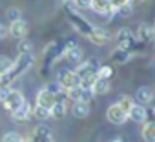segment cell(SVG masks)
<instances>
[{"mask_svg":"<svg viewBox=\"0 0 155 142\" xmlns=\"http://www.w3.org/2000/svg\"><path fill=\"white\" fill-rule=\"evenodd\" d=\"M111 58H113L115 64H124V62H128V60L131 58V53L122 51V49H115V51L111 53Z\"/></svg>","mask_w":155,"mask_h":142,"instance_id":"603a6c76","label":"cell"},{"mask_svg":"<svg viewBox=\"0 0 155 142\" xmlns=\"http://www.w3.org/2000/svg\"><path fill=\"white\" fill-rule=\"evenodd\" d=\"M6 18H8L9 22H17V20L22 18V13H20L18 8H9V9L6 11Z\"/></svg>","mask_w":155,"mask_h":142,"instance_id":"4316f807","label":"cell"},{"mask_svg":"<svg viewBox=\"0 0 155 142\" xmlns=\"http://www.w3.org/2000/svg\"><path fill=\"white\" fill-rule=\"evenodd\" d=\"M33 64H35V55H33V53L18 55V58L13 60V66H11V69H9V73L2 77V80H0V86H9V82L17 80L20 75H24Z\"/></svg>","mask_w":155,"mask_h":142,"instance_id":"6da1fadb","label":"cell"},{"mask_svg":"<svg viewBox=\"0 0 155 142\" xmlns=\"http://www.w3.org/2000/svg\"><path fill=\"white\" fill-rule=\"evenodd\" d=\"M117 104L120 106V109H122V111H126V113H128V111H130V108L133 106V100H131L130 97H122Z\"/></svg>","mask_w":155,"mask_h":142,"instance_id":"4dcf8cb0","label":"cell"},{"mask_svg":"<svg viewBox=\"0 0 155 142\" xmlns=\"http://www.w3.org/2000/svg\"><path fill=\"white\" fill-rule=\"evenodd\" d=\"M11 115H13V118H15V120H18V122H24V120H28V118L31 117V108H29L28 100H26V102H24V104H22V106L17 109V111H13Z\"/></svg>","mask_w":155,"mask_h":142,"instance_id":"d6986e66","label":"cell"},{"mask_svg":"<svg viewBox=\"0 0 155 142\" xmlns=\"http://www.w3.org/2000/svg\"><path fill=\"white\" fill-rule=\"evenodd\" d=\"M111 75H113V69H111L110 66H101L99 73H97V77H99V79H104V80H110Z\"/></svg>","mask_w":155,"mask_h":142,"instance_id":"f1b7e54d","label":"cell"},{"mask_svg":"<svg viewBox=\"0 0 155 142\" xmlns=\"http://www.w3.org/2000/svg\"><path fill=\"white\" fill-rule=\"evenodd\" d=\"M110 91V80H104V79H95V82H93V86H91V93H93V97L95 95H106Z\"/></svg>","mask_w":155,"mask_h":142,"instance_id":"ac0fdd59","label":"cell"},{"mask_svg":"<svg viewBox=\"0 0 155 142\" xmlns=\"http://www.w3.org/2000/svg\"><path fill=\"white\" fill-rule=\"evenodd\" d=\"M60 55H62V49L57 47L55 44H49V46L46 47V51H44V73H48V69L51 67V64H53Z\"/></svg>","mask_w":155,"mask_h":142,"instance_id":"9c48e42d","label":"cell"},{"mask_svg":"<svg viewBox=\"0 0 155 142\" xmlns=\"http://www.w3.org/2000/svg\"><path fill=\"white\" fill-rule=\"evenodd\" d=\"M24 102H26L24 95H22L18 89H11V93L8 95V98H6L2 104H4V108H6L8 111H11V113H13V111H17Z\"/></svg>","mask_w":155,"mask_h":142,"instance_id":"52a82bcc","label":"cell"},{"mask_svg":"<svg viewBox=\"0 0 155 142\" xmlns=\"http://www.w3.org/2000/svg\"><path fill=\"white\" fill-rule=\"evenodd\" d=\"M115 40H117V46H119L117 49H122V51H128V53H133V51L137 49V46H139V42H137V38H135V35H133L128 27L119 29V31H117Z\"/></svg>","mask_w":155,"mask_h":142,"instance_id":"3957f363","label":"cell"},{"mask_svg":"<svg viewBox=\"0 0 155 142\" xmlns=\"http://www.w3.org/2000/svg\"><path fill=\"white\" fill-rule=\"evenodd\" d=\"M117 11H119V15H120V17H124V18H126V17H130V15L133 13V6H131V2H130V4H126V6L119 8Z\"/></svg>","mask_w":155,"mask_h":142,"instance_id":"1f68e13d","label":"cell"},{"mask_svg":"<svg viewBox=\"0 0 155 142\" xmlns=\"http://www.w3.org/2000/svg\"><path fill=\"white\" fill-rule=\"evenodd\" d=\"M31 113H33L38 120H46V118L51 117V115H49V109H44V108H40V106H35V108L31 109Z\"/></svg>","mask_w":155,"mask_h":142,"instance_id":"83f0119b","label":"cell"},{"mask_svg":"<svg viewBox=\"0 0 155 142\" xmlns=\"http://www.w3.org/2000/svg\"><path fill=\"white\" fill-rule=\"evenodd\" d=\"M106 118H108L111 124L120 126V124H124V122L128 120V113L122 111L119 104H111V106L108 108V111H106Z\"/></svg>","mask_w":155,"mask_h":142,"instance_id":"8992f818","label":"cell"},{"mask_svg":"<svg viewBox=\"0 0 155 142\" xmlns=\"http://www.w3.org/2000/svg\"><path fill=\"white\" fill-rule=\"evenodd\" d=\"M99 69H101V62H99L95 56H91V58H88L86 62H79L73 71H75V73L81 77V80H82V79H86V77H97Z\"/></svg>","mask_w":155,"mask_h":142,"instance_id":"277c9868","label":"cell"},{"mask_svg":"<svg viewBox=\"0 0 155 142\" xmlns=\"http://www.w3.org/2000/svg\"><path fill=\"white\" fill-rule=\"evenodd\" d=\"M142 138L146 142H155V124L151 120L144 122V126H142Z\"/></svg>","mask_w":155,"mask_h":142,"instance_id":"7402d4cb","label":"cell"},{"mask_svg":"<svg viewBox=\"0 0 155 142\" xmlns=\"http://www.w3.org/2000/svg\"><path fill=\"white\" fill-rule=\"evenodd\" d=\"M135 38H139L140 42H151V40H153V26H150V24H140L139 29H137Z\"/></svg>","mask_w":155,"mask_h":142,"instance_id":"e0dca14e","label":"cell"},{"mask_svg":"<svg viewBox=\"0 0 155 142\" xmlns=\"http://www.w3.org/2000/svg\"><path fill=\"white\" fill-rule=\"evenodd\" d=\"M62 56H64L68 62H71V64H79V62L82 60V49L77 46L75 42H69V44L62 49Z\"/></svg>","mask_w":155,"mask_h":142,"instance_id":"ba28073f","label":"cell"},{"mask_svg":"<svg viewBox=\"0 0 155 142\" xmlns=\"http://www.w3.org/2000/svg\"><path fill=\"white\" fill-rule=\"evenodd\" d=\"M48 93H51V95H58L60 91H62V88H60V84L58 82H49V84H46V88H44Z\"/></svg>","mask_w":155,"mask_h":142,"instance_id":"f546056e","label":"cell"},{"mask_svg":"<svg viewBox=\"0 0 155 142\" xmlns=\"http://www.w3.org/2000/svg\"><path fill=\"white\" fill-rule=\"evenodd\" d=\"M113 142H126V140H122V138H117V140H113Z\"/></svg>","mask_w":155,"mask_h":142,"instance_id":"8d00e7d4","label":"cell"},{"mask_svg":"<svg viewBox=\"0 0 155 142\" xmlns=\"http://www.w3.org/2000/svg\"><path fill=\"white\" fill-rule=\"evenodd\" d=\"M8 35H9V33H8V27H6L2 22H0V40H4Z\"/></svg>","mask_w":155,"mask_h":142,"instance_id":"d590c367","label":"cell"},{"mask_svg":"<svg viewBox=\"0 0 155 142\" xmlns=\"http://www.w3.org/2000/svg\"><path fill=\"white\" fill-rule=\"evenodd\" d=\"M135 100H137L140 106L151 102V100H153V89H151L150 86H140V88L135 91Z\"/></svg>","mask_w":155,"mask_h":142,"instance_id":"9a60e30c","label":"cell"},{"mask_svg":"<svg viewBox=\"0 0 155 142\" xmlns=\"http://www.w3.org/2000/svg\"><path fill=\"white\" fill-rule=\"evenodd\" d=\"M2 142H26V138L20 133H17V131H8L2 137Z\"/></svg>","mask_w":155,"mask_h":142,"instance_id":"484cf974","label":"cell"},{"mask_svg":"<svg viewBox=\"0 0 155 142\" xmlns=\"http://www.w3.org/2000/svg\"><path fill=\"white\" fill-rule=\"evenodd\" d=\"M91 9L97 11L99 15L108 17V18L113 15V9L110 6V0H91Z\"/></svg>","mask_w":155,"mask_h":142,"instance_id":"5bb4252c","label":"cell"},{"mask_svg":"<svg viewBox=\"0 0 155 142\" xmlns=\"http://www.w3.org/2000/svg\"><path fill=\"white\" fill-rule=\"evenodd\" d=\"M64 13H66L69 24L73 26V29H75L77 33H81V35H84V37H90V33H91V29H93V24H91L82 13H79V11H77L75 8H71V6H66V8H64Z\"/></svg>","mask_w":155,"mask_h":142,"instance_id":"7a4b0ae2","label":"cell"},{"mask_svg":"<svg viewBox=\"0 0 155 142\" xmlns=\"http://www.w3.org/2000/svg\"><path fill=\"white\" fill-rule=\"evenodd\" d=\"M31 142H53V135H51V129L44 124L37 126L33 129V135H31Z\"/></svg>","mask_w":155,"mask_h":142,"instance_id":"8fae6325","label":"cell"},{"mask_svg":"<svg viewBox=\"0 0 155 142\" xmlns=\"http://www.w3.org/2000/svg\"><path fill=\"white\" fill-rule=\"evenodd\" d=\"M57 82L60 84L62 89L68 91V89H73V88H79L81 86V77L77 75L73 69H60Z\"/></svg>","mask_w":155,"mask_h":142,"instance_id":"5b68a950","label":"cell"},{"mask_svg":"<svg viewBox=\"0 0 155 142\" xmlns=\"http://www.w3.org/2000/svg\"><path fill=\"white\" fill-rule=\"evenodd\" d=\"M8 33H11V37L18 38V40L26 38V35H28V22L22 20V18L17 20V22H11V26L8 27Z\"/></svg>","mask_w":155,"mask_h":142,"instance_id":"7c38bea8","label":"cell"},{"mask_svg":"<svg viewBox=\"0 0 155 142\" xmlns=\"http://www.w3.org/2000/svg\"><path fill=\"white\" fill-rule=\"evenodd\" d=\"M13 66V60L9 56H4V55H0V77H4L9 73V69Z\"/></svg>","mask_w":155,"mask_h":142,"instance_id":"cb8c5ba5","label":"cell"},{"mask_svg":"<svg viewBox=\"0 0 155 142\" xmlns=\"http://www.w3.org/2000/svg\"><path fill=\"white\" fill-rule=\"evenodd\" d=\"M11 93V86H0V102H4Z\"/></svg>","mask_w":155,"mask_h":142,"instance_id":"836d02e7","label":"cell"},{"mask_svg":"<svg viewBox=\"0 0 155 142\" xmlns=\"http://www.w3.org/2000/svg\"><path fill=\"white\" fill-rule=\"evenodd\" d=\"M73 4L77 6V8H84V9H88V8H91V0H73Z\"/></svg>","mask_w":155,"mask_h":142,"instance_id":"e575fe53","label":"cell"},{"mask_svg":"<svg viewBox=\"0 0 155 142\" xmlns=\"http://www.w3.org/2000/svg\"><path fill=\"white\" fill-rule=\"evenodd\" d=\"M49 115L53 118H62L66 115V100H55L53 108L49 109Z\"/></svg>","mask_w":155,"mask_h":142,"instance_id":"ffe728a7","label":"cell"},{"mask_svg":"<svg viewBox=\"0 0 155 142\" xmlns=\"http://www.w3.org/2000/svg\"><path fill=\"white\" fill-rule=\"evenodd\" d=\"M17 49H18V53H20V55H28V53H33V44H31V40L22 38V40H18Z\"/></svg>","mask_w":155,"mask_h":142,"instance_id":"d4e9b609","label":"cell"},{"mask_svg":"<svg viewBox=\"0 0 155 142\" xmlns=\"http://www.w3.org/2000/svg\"><path fill=\"white\" fill-rule=\"evenodd\" d=\"M53 104H55V95L48 93L46 89H40V91L37 93V106H40V108H44V109H51Z\"/></svg>","mask_w":155,"mask_h":142,"instance_id":"2e32d148","label":"cell"},{"mask_svg":"<svg viewBox=\"0 0 155 142\" xmlns=\"http://www.w3.org/2000/svg\"><path fill=\"white\" fill-rule=\"evenodd\" d=\"M128 118H131V120L137 122V124H144L146 118H148V111H146L144 106H140V104H133V106L130 108V111H128Z\"/></svg>","mask_w":155,"mask_h":142,"instance_id":"4fadbf2b","label":"cell"},{"mask_svg":"<svg viewBox=\"0 0 155 142\" xmlns=\"http://www.w3.org/2000/svg\"><path fill=\"white\" fill-rule=\"evenodd\" d=\"M95 46H104V44H108L110 40H111V35L104 29V27H95L93 26V29H91V33H90V37H88Z\"/></svg>","mask_w":155,"mask_h":142,"instance_id":"30bf717a","label":"cell"},{"mask_svg":"<svg viewBox=\"0 0 155 142\" xmlns=\"http://www.w3.org/2000/svg\"><path fill=\"white\" fill-rule=\"evenodd\" d=\"M73 115L77 118H86L90 115V104H84V102H75L73 104Z\"/></svg>","mask_w":155,"mask_h":142,"instance_id":"44dd1931","label":"cell"},{"mask_svg":"<svg viewBox=\"0 0 155 142\" xmlns=\"http://www.w3.org/2000/svg\"><path fill=\"white\" fill-rule=\"evenodd\" d=\"M0 80H2V77H0Z\"/></svg>","mask_w":155,"mask_h":142,"instance_id":"74e56055","label":"cell"},{"mask_svg":"<svg viewBox=\"0 0 155 142\" xmlns=\"http://www.w3.org/2000/svg\"><path fill=\"white\" fill-rule=\"evenodd\" d=\"M126 4H130V0H110V6H111L113 11L119 9V8H122V6H126Z\"/></svg>","mask_w":155,"mask_h":142,"instance_id":"d6a6232c","label":"cell"}]
</instances>
